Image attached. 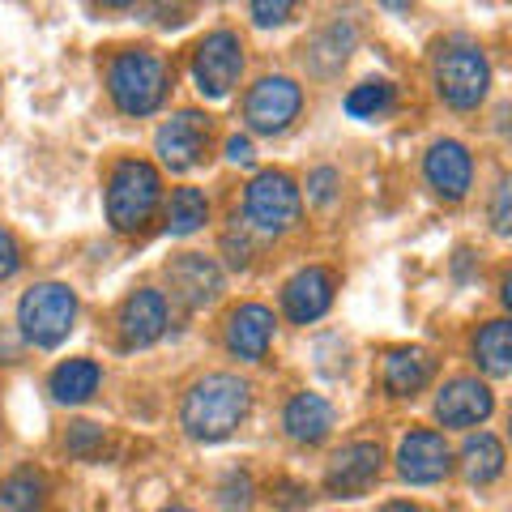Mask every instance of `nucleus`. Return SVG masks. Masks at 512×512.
Masks as SVG:
<instances>
[{
  "label": "nucleus",
  "mask_w": 512,
  "mask_h": 512,
  "mask_svg": "<svg viewBox=\"0 0 512 512\" xmlns=\"http://www.w3.org/2000/svg\"><path fill=\"white\" fill-rule=\"evenodd\" d=\"M167 278H171V295L180 299L184 308H205V303L218 299V291H222L218 265L201 252H188V256H180V261H171Z\"/></svg>",
  "instance_id": "obj_17"
},
{
  "label": "nucleus",
  "mask_w": 512,
  "mask_h": 512,
  "mask_svg": "<svg viewBox=\"0 0 512 512\" xmlns=\"http://www.w3.org/2000/svg\"><path fill=\"white\" fill-rule=\"evenodd\" d=\"M227 158H231V163H239V167H248V163H252V141L235 133V137L227 141Z\"/></svg>",
  "instance_id": "obj_33"
},
{
  "label": "nucleus",
  "mask_w": 512,
  "mask_h": 512,
  "mask_svg": "<svg viewBox=\"0 0 512 512\" xmlns=\"http://www.w3.org/2000/svg\"><path fill=\"white\" fill-rule=\"evenodd\" d=\"M158 192H163L158 171L150 163H141V158H124L107 180V222L120 235L141 231L158 205Z\"/></svg>",
  "instance_id": "obj_3"
},
{
  "label": "nucleus",
  "mask_w": 512,
  "mask_h": 512,
  "mask_svg": "<svg viewBox=\"0 0 512 512\" xmlns=\"http://www.w3.org/2000/svg\"><path fill=\"white\" fill-rule=\"evenodd\" d=\"M380 512H423V508H414V504H406V500H393V504H384Z\"/></svg>",
  "instance_id": "obj_34"
},
{
  "label": "nucleus",
  "mask_w": 512,
  "mask_h": 512,
  "mask_svg": "<svg viewBox=\"0 0 512 512\" xmlns=\"http://www.w3.org/2000/svg\"><path fill=\"white\" fill-rule=\"evenodd\" d=\"M295 13V5H286V0H278V5H269V0H256L252 5V18H256V26H278V22H286Z\"/></svg>",
  "instance_id": "obj_29"
},
{
  "label": "nucleus",
  "mask_w": 512,
  "mask_h": 512,
  "mask_svg": "<svg viewBox=\"0 0 512 512\" xmlns=\"http://www.w3.org/2000/svg\"><path fill=\"white\" fill-rule=\"evenodd\" d=\"M107 90L124 116H150L167 99V64L154 52H120L107 69Z\"/></svg>",
  "instance_id": "obj_2"
},
{
  "label": "nucleus",
  "mask_w": 512,
  "mask_h": 512,
  "mask_svg": "<svg viewBox=\"0 0 512 512\" xmlns=\"http://www.w3.org/2000/svg\"><path fill=\"white\" fill-rule=\"evenodd\" d=\"M248 495H252V478L248 474H231L227 483H222V508H227V512H244Z\"/></svg>",
  "instance_id": "obj_27"
},
{
  "label": "nucleus",
  "mask_w": 512,
  "mask_h": 512,
  "mask_svg": "<svg viewBox=\"0 0 512 512\" xmlns=\"http://www.w3.org/2000/svg\"><path fill=\"white\" fill-rule=\"evenodd\" d=\"M205 146H210V120H205L201 111H180V116H171L154 137V150L163 158V167H171V171L197 167Z\"/></svg>",
  "instance_id": "obj_9"
},
{
  "label": "nucleus",
  "mask_w": 512,
  "mask_h": 512,
  "mask_svg": "<svg viewBox=\"0 0 512 512\" xmlns=\"http://www.w3.org/2000/svg\"><path fill=\"white\" fill-rule=\"evenodd\" d=\"M423 171H427V184L436 188L444 201H461L470 192V180H474L470 150L461 146V141H436L423 158Z\"/></svg>",
  "instance_id": "obj_15"
},
{
  "label": "nucleus",
  "mask_w": 512,
  "mask_h": 512,
  "mask_svg": "<svg viewBox=\"0 0 512 512\" xmlns=\"http://www.w3.org/2000/svg\"><path fill=\"white\" fill-rule=\"evenodd\" d=\"M274 342V312L265 303H244L227 316V350L244 363H261Z\"/></svg>",
  "instance_id": "obj_14"
},
{
  "label": "nucleus",
  "mask_w": 512,
  "mask_h": 512,
  "mask_svg": "<svg viewBox=\"0 0 512 512\" xmlns=\"http://www.w3.org/2000/svg\"><path fill=\"white\" fill-rule=\"evenodd\" d=\"M282 427H286V436L299 444H320L333 431V406L320 393H295L291 402H286Z\"/></svg>",
  "instance_id": "obj_19"
},
{
  "label": "nucleus",
  "mask_w": 512,
  "mask_h": 512,
  "mask_svg": "<svg viewBox=\"0 0 512 512\" xmlns=\"http://www.w3.org/2000/svg\"><path fill=\"white\" fill-rule=\"evenodd\" d=\"M167 333V295L163 291H133L120 308V346L141 350Z\"/></svg>",
  "instance_id": "obj_13"
},
{
  "label": "nucleus",
  "mask_w": 512,
  "mask_h": 512,
  "mask_svg": "<svg viewBox=\"0 0 512 512\" xmlns=\"http://www.w3.org/2000/svg\"><path fill=\"white\" fill-rule=\"evenodd\" d=\"M94 444H103V431L94 427V423H73V431H69V448H73V453L86 457Z\"/></svg>",
  "instance_id": "obj_30"
},
{
  "label": "nucleus",
  "mask_w": 512,
  "mask_h": 512,
  "mask_svg": "<svg viewBox=\"0 0 512 512\" xmlns=\"http://www.w3.org/2000/svg\"><path fill=\"white\" fill-rule=\"evenodd\" d=\"M491 227L500 235H512V175L495 188V197H491Z\"/></svg>",
  "instance_id": "obj_26"
},
{
  "label": "nucleus",
  "mask_w": 512,
  "mask_h": 512,
  "mask_svg": "<svg viewBox=\"0 0 512 512\" xmlns=\"http://www.w3.org/2000/svg\"><path fill=\"white\" fill-rule=\"evenodd\" d=\"M73 320H77V295L69 291V286H60V282L30 286V291L22 295V303H18L22 338L30 346H39V350L60 346L64 338H69Z\"/></svg>",
  "instance_id": "obj_4"
},
{
  "label": "nucleus",
  "mask_w": 512,
  "mask_h": 512,
  "mask_svg": "<svg viewBox=\"0 0 512 512\" xmlns=\"http://www.w3.org/2000/svg\"><path fill=\"white\" fill-rule=\"evenodd\" d=\"M163 512H192V508H163Z\"/></svg>",
  "instance_id": "obj_36"
},
{
  "label": "nucleus",
  "mask_w": 512,
  "mask_h": 512,
  "mask_svg": "<svg viewBox=\"0 0 512 512\" xmlns=\"http://www.w3.org/2000/svg\"><path fill=\"white\" fill-rule=\"evenodd\" d=\"M393 107V86L389 82H363L346 94V111L355 120H376Z\"/></svg>",
  "instance_id": "obj_25"
},
{
  "label": "nucleus",
  "mask_w": 512,
  "mask_h": 512,
  "mask_svg": "<svg viewBox=\"0 0 512 512\" xmlns=\"http://www.w3.org/2000/svg\"><path fill=\"white\" fill-rule=\"evenodd\" d=\"M244 222L261 235H282L299 222V188L286 171H261L244 192Z\"/></svg>",
  "instance_id": "obj_6"
},
{
  "label": "nucleus",
  "mask_w": 512,
  "mask_h": 512,
  "mask_svg": "<svg viewBox=\"0 0 512 512\" xmlns=\"http://www.w3.org/2000/svg\"><path fill=\"white\" fill-rule=\"evenodd\" d=\"M18 269H22V248H18V239L0 227V282L13 278Z\"/></svg>",
  "instance_id": "obj_28"
},
{
  "label": "nucleus",
  "mask_w": 512,
  "mask_h": 512,
  "mask_svg": "<svg viewBox=\"0 0 512 512\" xmlns=\"http://www.w3.org/2000/svg\"><path fill=\"white\" fill-rule=\"evenodd\" d=\"M461 470H466L470 483H495L504 474V444L491 436V431H478V436H466L461 444Z\"/></svg>",
  "instance_id": "obj_21"
},
{
  "label": "nucleus",
  "mask_w": 512,
  "mask_h": 512,
  "mask_svg": "<svg viewBox=\"0 0 512 512\" xmlns=\"http://www.w3.org/2000/svg\"><path fill=\"white\" fill-rule=\"evenodd\" d=\"M99 380H103V372L94 359H69L52 372V397L64 406H82L99 393Z\"/></svg>",
  "instance_id": "obj_20"
},
{
  "label": "nucleus",
  "mask_w": 512,
  "mask_h": 512,
  "mask_svg": "<svg viewBox=\"0 0 512 512\" xmlns=\"http://www.w3.org/2000/svg\"><path fill=\"white\" fill-rule=\"evenodd\" d=\"M491 410H495V397L478 376L448 380L436 397V419L444 427H478L491 419Z\"/></svg>",
  "instance_id": "obj_12"
},
{
  "label": "nucleus",
  "mask_w": 512,
  "mask_h": 512,
  "mask_svg": "<svg viewBox=\"0 0 512 512\" xmlns=\"http://www.w3.org/2000/svg\"><path fill=\"white\" fill-rule=\"evenodd\" d=\"M500 299H504V308H508V312H512V274H508V278H504V291H500Z\"/></svg>",
  "instance_id": "obj_35"
},
{
  "label": "nucleus",
  "mask_w": 512,
  "mask_h": 512,
  "mask_svg": "<svg viewBox=\"0 0 512 512\" xmlns=\"http://www.w3.org/2000/svg\"><path fill=\"white\" fill-rule=\"evenodd\" d=\"M205 218H210V201H205L201 188H175L171 192V205H167V231L171 235L201 231Z\"/></svg>",
  "instance_id": "obj_23"
},
{
  "label": "nucleus",
  "mask_w": 512,
  "mask_h": 512,
  "mask_svg": "<svg viewBox=\"0 0 512 512\" xmlns=\"http://www.w3.org/2000/svg\"><path fill=\"white\" fill-rule=\"evenodd\" d=\"M274 491H282V495H278V504H282L286 512H295V508H303V504H308V500H312V495H308V491H303V487H295V483H278Z\"/></svg>",
  "instance_id": "obj_32"
},
{
  "label": "nucleus",
  "mask_w": 512,
  "mask_h": 512,
  "mask_svg": "<svg viewBox=\"0 0 512 512\" xmlns=\"http://www.w3.org/2000/svg\"><path fill=\"white\" fill-rule=\"evenodd\" d=\"M474 359L487 376L512 372V320H487V325L474 333Z\"/></svg>",
  "instance_id": "obj_22"
},
{
  "label": "nucleus",
  "mask_w": 512,
  "mask_h": 512,
  "mask_svg": "<svg viewBox=\"0 0 512 512\" xmlns=\"http://www.w3.org/2000/svg\"><path fill=\"white\" fill-rule=\"evenodd\" d=\"M43 504V474L18 470L0 483V512H39Z\"/></svg>",
  "instance_id": "obj_24"
},
{
  "label": "nucleus",
  "mask_w": 512,
  "mask_h": 512,
  "mask_svg": "<svg viewBox=\"0 0 512 512\" xmlns=\"http://www.w3.org/2000/svg\"><path fill=\"white\" fill-rule=\"evenodd\" d=\"M436 90L448 107L470 111L487 99L491 90V64L474 43H448L436 56Z\"/></svg>",
  "instance_id": "obj_5"
},
{
  "label": "nucleus",
  "mask_w": 512,
  "mask_h": 512,
  "mask_svg": "<svg viewBox=\"0 0 512 512\" xmlns=\"http://www.w3.org/2000/svg\"><path fill=\"white\" fill-rule=\"evenodd\" d=\"M248 406H252L248 380H239L231 372H210L184 393L180 423H184V431L192 440L218 444L248 419Z\"/></svg>",
  "instance_id": "obj_1"
},
{
  "label": "nucleus",
  "mask_w": 512,
  "mask_h": 512,
  "mask_svg": "<svg viewBox=\"0 0 512 512\" xmlns=\"http://www.w3.org/2000/svg\"><path fill=\"white\" fill-rule=\"evenodd\" d=\"M299 107H303V90L291 82V77H261L244 99V120H248L252 133L274 137V133H286V128H291Z\"/></svg>",
  "instance_id": "obj_8"
},
{
  "label": "nucleus",
  "mask_w": 512,
  "mask_h": 512,
  "mask_svg": "<svg viewBox=\"0 0 512 512\" xmlns=\"http://www.w3.org/2000/svg\"><path fill=\"white\" fill-rule=\"evenodd\" d=\"M380 461H384V453H380V444H376V440H355V444H346L342 453H333L329 470H325V487H329V495H338V500L363 495L367 487L376 483Z\"/></svg>",
  "instance_id": "obj_10"
},
{
  "label": "nucleus",
  "mask_w": 512,
  "mask_h": 512,
  "mask_svg": "<svg viewBox=\"0 0 512 512\" xmlns=\"http://www.w3.org/2000/svg\"><path fill=\"white\" fill-rule=\"evenodd\" d=\"M329 303H333V274L329 269H320V265L299 269V274L286 282V291H282V308H286V316H291L295 325H312V320H320L329 312Z\"/></svg>",
  "instance_id": "obj_16"
},
{
  "label": "nucleus",
  "mask_w": 512,
  "mask_h": 512,
  "mask_svg": "<svg viewBox=\"0 0 512 512\" xmlns=\"http://www.w3.org/2000/svg\"><path fill=\"white\" fill-rule=\"evenodd\" d=\"M453 470V453H448V444L440 431H410L397 448V474L406 478L414 487H427V483H440V478Z\"/></svg>",
  "instance_id": "obj_11"
},
{
  "label": "nucleus",
  "mask_w": 512,
  "mask_h": 512,
  "mask_svg": "<svg viewBox=\"0 0 512 512\" xmlns=\"http://www.w3.org/2000/svg\"><path fill=\"white\" fill-rule=\"evenodd\" d=\"M308 188H312V201H333V192H338V171L320 167L312 180H308Z\"/></svg>",
  "instance_id": "obj_31"
},
{
  "label": "nucleus",
  "mask_w": 512,
  "mask_h": 512,
  "mask_svg": "<svg viewBox=\"0 0 512 512\" xmlns=\"http://www.w3.org/2000/svg\"><path fill=\"white\" fill-rule=\"evenodd\" d=\"M436 372V359L423 346H397L384 355V389L393 397H414Z\"/></svg>",
  "instance_id": "obj_18"
},
{
  "label": "nucleus",
  "mask_w": 512,
  "mask_h": 512,
  "mask_svg": "<svg viewBox=\"0 0 512 512\" xmlns=\"http://www.w3.org/2000/svg\"><path fill=\"white\" fill-rule=\"evenodd\" d=\"M239 73H244V43H239L235 30H214L197 43V56H192V82L205 99H227L235 90Z\"/></svg>",
  "instance_id": "obj_7"
}]
</instances>
